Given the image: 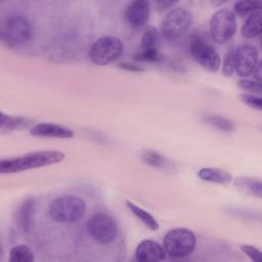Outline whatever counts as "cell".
I'll list each match as a JSON object with an SVG mask.
<instances>
[{"label": "cell", "mask_w": 262, "mask_h": 262, "mask_svg": "<svg viewBox=\"0 0 262 262\" xmlns=\"http://www.w3.org/2000/svg\"><path fill=\"white\" fill-rule=\"evenodd\" d=\"M63 160L64 154L60 150L32 151L18 157L2 160L0 163V172L2 174H12L58 164Z\"/></svg>", "instance_id": "1"}, {"label": "cell", "mask_w": 262, "mask_h": 262, "mask_svg": "<svg viewBox=\"0 0 262 262\" xmlns=\"http://www.w3.org/2000/svg\"><path fill=\"white\" fill-rule=\"evenodd\" d=\"M258 63V50L255 46L245 44L233 50V67L241 77H248L253 74Z\"/></svg>", "instance_id": "10"}, {"label": "cell", "mask_w": 262, "mask_h": 262, "mask_svg": "<svg viewBox=\"0 0 262 262\" xmlns=\"http://www.w3.org/2000/svg\"><path fill=\"white\" fill-rule=\"evenodd\" d=\"M8 259L11 262H33L35 256L28 246L18 245L10 249Z\"/></svg>", "instance_id": "20"}, {"label": "cell", "mask_w": 262, "mask_h": 262, "mask_svg": "<svg viewBox=\"0 0 262 262\" xmlns=\"http://www.w3.org/2000/svg\"><path fill=\"white\" fill-rule=\"evenodd\" d=\"M30 21L19 14L9 16L3 24L2 37L9 45H20L31 38Z\"/></svg>", "instance_id": "8"}, {"label": "cell", "mask_w": 262, "mask_h": 262, "mask_svg": "<svg viewBox=\"0 0 262 262\" xmlns=\"http://www.w3.org/2000/svg\"><path fill=\"white\" fill-rule=\"evenodd\" d=\"M150 13V4L145 0H137L129 3L125 10V20L134 29L143 27L148 20Z\"/></svg>", "instance_id": "11"}, {"label": "cell", "mask_w": 262, "mask_h": 262, "mask_svg": "<svg viewBox=\"0 0 262 262\" xmlns=\"http://www.w3.org/2000/svg\"><path fill=\"white\" fill-rule=\"evenodd\" d=\"M162 245L151 239L141 241L135 249V258L139 262H158L166 259Z\"/></svg>", "instance_id": "12"}, {"label": "cell", "mask_w": 262, "mask_h": 262, "mask_svg": "<svg viewBox=\"0 0 262 262\" xmlns=\"http://www.w3.org/2000/svg\"><path fill=\"white\" fill-rule=\"evenodd\" d=\"M262 3L260 1H239L233 5V12L239 16L250 14L252 11L261 8Z\"/></svg>", "instance_id": "24"}, {"label": "cell", "mask_w": 262, "mask_h": 262, "mask_svg": "<svg viewBox=\"0 0 262 262\" xmlns=\"http://www.w3.org/2000/svg\"><path fill=\"white\" fill-rule=\"evenodd\" d=\"M30 124V121L26 118L20 117H11L1 113V130H14L27 127Z\"/></svg>", "instance_id": "21"}, {"label": "cell", "mask_w": 262, "mask_h": 262, "mask_svg": "<svg viewBox=\"0 0 262 262\" xmlns=\"http://www.w3.org/2000/svg\"><path fill=\"white\" fill-rule=\"evenodd\" d=\"M234 72V67H233V50L228 51L224 57H223V62H222V74L224 77H231Z\"/></svg>", "instance_id": "28"}, {"label": "cell", "mask_w": 262, "mask_h": 262, "mask_svg": "<svg viewBox=\"0 0 262 262\" xmlns=\"http://www.w3.org/2000/svg\"><path fill=\"white\" fill-rule=\"evenodd\" d=\"M261 70H262V62L261 61H258L253 74H254V78L257 80V82H261V79H262V74H261Z\"/></svg>", "instance_id": "32"}, {"label": "cell", "mask_w": 262, "mask_h": 262, "mask_svg": "<svg viewBox=\"0 0 262 262\" xmlns=\"http://www.w3.org/2000/svg\"><path fill=\"white\" fill-rule=\"evenodd\" d=\"M189 53L194 61L210 72L220 68V56L217 51L201 38H194L189 43Z\"/></svg>", "instance_id": "9"}, {"label": "cell", "mask_w": 262, "mask_h": 262, "mask_svg": "<svg viewBox=\"0 0 262 262\" xmlns=\"http://www.w3.org/2000/svg\"><path fill=\"white\" fill-rule=\"evenodd\" d=\"M209 30L211 38L218 44L228 42L236 31V16L228 8L217 10L210 19Z\"/></svg>", "instance_id": "5"}, {"label": "cell", "mask_w": 262, "mask_h": 262, "mask_svg": "<svg viewBox=\"0 0 262 262\" xmlns=\"http://www.w3.org/2000/svg\"><path fill=\"white\" fill-rule=\"evenodd\" d=\"M141 159L145 164L151 167L162 168V167H165L167 164V160L164 156L151 149H144L141 152Z\"/></svg>", "instance_id": "22"}, {"label": "cell", "mask_w": 262, "mask_h": 262, "mask_svg": "<svg viewBox=\"0 0 262 262\" xmlns=\"http://www.w3.org/2000/svg\"><path fill=\"white\" fill-rule=\"evenodd\" d=\"M241 250L243 251L244 254H246L253 261L259 262L262 259L260 250H258L257 248H255V247H253L251 245H242L241 246Z\"/></svg>", "instance_id": "29"}, {"label": "cell", "mask_w": 262, "mask_h": 262, "mask_svg": "<svg viewBox=\"0 0 262 262\" xmlns=\"http://www.w3.org/2000/svg\"><path fill=\"white\" fill-rule=\"evenodd\" d=\"M124 51L122 41L115 36H102L92 44L89 56L93 63L97 66H106L117 60Z\"/></svg>", "instance_id": "4"}, {"label": "cell", "mask_w": 262, "mask_h": 262, "mask_svg": "<svg viewBox=\"0 0 262 262\" xmlns=\"http://www.w3.org/2000/svg\"><path fill=\"white\" fill-rule=\"evenodd\" d=\"M262 30V11L261 8L252 11L244 25L242 26V35L247 39H252L260 35Z\"/></svg>", "instance_id": "14"}, {"label": "cell", "mask_w": 262, "mask_h": 262, "mask_svg": "<svg viewBox=\"0 0 262 262\" xmlns=\"http://www.w3.org/2000/svg\"><path fill=\"white\" fill-rule=\"evenodd\" d=\"M126 205L128 207V209L131 211V213L140 220L141 223H143L147 228H149L152 231H157L160 228V224L158 223V221L156 220V218L147 211H145L144 209L140 208L139 206H137L136 204L132 203L131 201H126Z\"/></svg>", "instance_id": "17"}, {"label": "cell", "mask_w": 262, "mask_h": 262, "mask_svg": "<svg viewBox=\"0 0 262 262\" xmlns=\"http://www.w3.org/2000/svg\"><path fill=\"white\" fill-rule=\"evenodd\" d=\"M198 176L204 181L217 184H228L232 181V175L229 172L218 168H202L199 170Z\"/></svg>", "instance_id": "15"}, {"label": "cell", "mask_w": 262, "mask_h": 262, "mask_svg": "<svg viewBox=\"0 0 262 262\" xmlns=\"http://www.w3.org/2000/svg\"><path fill=\"white\" fill-rule=\"evenodd\" d=\"M192 14L185 8L172 9L161 24V33L167 40H176L183 36L192 25Z\"/></svg>", "instance_id": "6"}, {"label": "cell", "mask_w": 262, "mask_h": 262, "mask_svg": "<svg viewBox=\"0 0 262 262\" xmlns=\"http://www.w3.org/2000/svg\"><path fill=\"white\" fill-rule=\"evenodd\" d=\"M160 33L158 29L152 26H147L141 36L140 49L143 50H159L160 47Z\"/></svg>", "instance_id": "19"}, {"label": "cell", "mask_w": 262, "mask_h": 262, "mask_svg": "<svg viewBox=\"0 0 262 262\" xmlns=\"http://www.w3.org/2000/svg\"><path fill=\"white\" fill-rule=\"evenodd\" d=\"M34 210H35L34 200L28 199L18 207L16 211V222L21 227V229L26 232L30 230Z\"/></svg>", "instance_id": "16"}, {"label": "cell", "mask_w": 262, "mask_h": 262, "mask_svg": "<svg viewBox=\"0 0 262 262\" xmlns=\"http://www.w3.org/2000/svg\"><path fill=\"white\" fill-rule=\"evenodd\" d=\"M234 184L238 188L245 190L246 192L252 195H255L257 198H261L262 195V185L259 178L242 176V177H237L234 180Z\"/></svg>", "instance_id": "18"}, {"label": "cell", "mask_w": 262, "mask_h": 262, "mask_svg": "<svg viewBox=\"0 0 262 262\" xmlns=\"http://www.w3.org/2000/svg\"><path fill=\"white\" fill-rule=\"evenodd\" d=\"M87 230L90 236L99 244L113 243L118 236V224L115 219L106 214H95L87 222Z\"/></svg>", "instance_id": "7"}, {"label": "cell", "mask_w": 262, "mask_h": 262, "mask_svg": "<svg viewBox=\"0 0 262 262\" xmlns=\"http://www.w3.org/2000/svg\"><path fill=\"white\" fill-rule=\"evenodd\" d=\"M239 99L247 104L248 106L261 111L262 110V98L260 95L251 94V93H242L239 94Z\"/></svg>", "instance_id": "26"}, {"label": "cell", "mask_w": 262, "mask_h": 262, "mask_svg": "<svg viewBox=\"0 0 262 262\" xmlns=\"http://www.w3.org/2000/svg\"><path fill=\"white\" fill-rule=\"evenodd\" d=\"M177 2L176 1H168V0H160V1H156V6L158 7L159 10H166L170 7H172L173 5H175Z\"/></svg>", "instance_id": "31"}, {"label": "cell", "mask_w": 262, "mask_h": 262, "mask_svg": "<svg viewBox=\"0 0 262 262\" xmlns=\"http://www.w3.org/2000/svg\"><path fill=\"white\" fill-rule=\"evenodd\" d=\"M204 120L211 126H214L215 128L224 131V132H231L234 129V124L223 117L220 116H207L204 118Z\"/></svg>", "instance_id": "23"}, {"label": "cell", "mask_w": 262, "mask_h": 262, "mask_svg": "<svg viewBox=\"0 0 262 262\" xmlns=\"http://www.w3.org/2000/svg\"><path fill=\"white\" fill-rule=\"evenodd\" d=\"M194 233L184 227L171 229L163 239V248L166 254L172 258H183L191 254L195 247Z\"/></svg>", "instance_id": "3"}, {"label": "cell", "mask_w": 262, "mask_h": 262, "mask_svg": "<svg viewBox=\"0 0 262 262\" xmlns=\"http://www.w3.org/2000/svg\"><path fill=\"white\" fill-rule=\"evenodd\" d=\"M134 59L137 61H147V62H157L162 59V56L159 50H143L140 49L134 55Z\"/></svg>", "instance_id": "25"}, {"label": "cell", "mask_w": 262, "mask_h": 262, "mask_svg": "<svg viewBox=\"0 0 262 262\" xmlns=\"http://www.w3.org/2000/svg\"><path fill=\"white\" fill-rule=\"evenodd\" d=\"M118 67L120 69H123L125 71H129V72H135V73H140V72H143L144 69L140 66H137V64H134V63H131V62H121L118 64Z\"/></svg>", "instance_id": "30"}, {"label": "cell", "mask_w": 262, "mask_h": 262, "mask_svg": "<svg viewBox=\"0 0 262 262\" xmlns=\"http://www.w3.org/2000/svg\"><path fill=\"white\" fill-rule=\"evenodd\" d=\"M85 201L74 194H67L54 199L47 208L49 218L56 223L72 224L78 222L85 214Z\"/></svg>", "instance_id": "2"}, {"label": "cell", "mask_w": 262, "mask_h": 262, "mask_svg": "<svg viewBox=\"0 0 262 262\" xmlns=\"http://www.w3.org/2000/svg\"><path fill=\"white\" fill-rule=\"evenodd\" d=\"M30 134L39 137H54L69 139L74 136L71 129L53 123H39L30 129Z\"/></svg>", "instance_id": "13"}, {"label": "cell", "mask_w": 262, "mask_h": 262, "mask_svg": "<svg viewBox=\"0 0 262 262\" xmlns=\"http://www.w3.org/2000/svg\"><path fill=\"white\" fill-rule=\"evenodd\" d=\"M237 84L242 89L250 92L251 94L260 95L261 92H262L261 84L257 81H253V80H249V79H241L237 82Z\"/></svg>", "instance_id": "27"}]
</instances>
